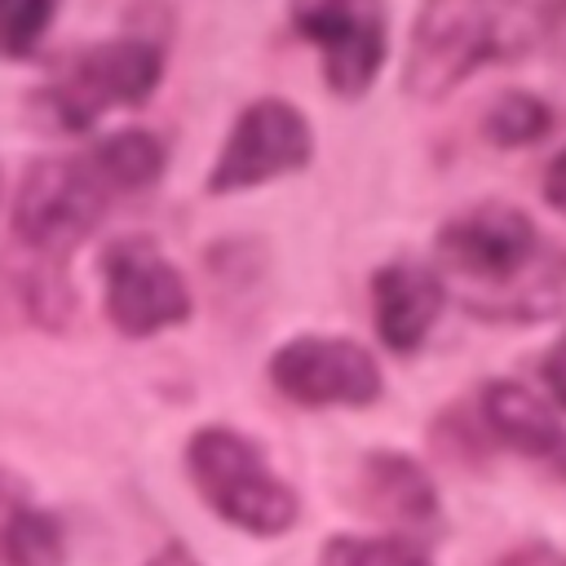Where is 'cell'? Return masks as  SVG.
<instances>
[{
	"mask_svg": "<svg viewBox=\"0 0 566 566\" xmlns=\"http://www.w3.org/2000/svg\"><path fill=\"white\" fill-rule=\"evenodd\" d=\"M97 168L106 172V181L115 186V195H137L146 186L159 181L164 172V146L155 133H142V128H124V133H111L102 142L88 146Z\"/></svg>",
	"mask_w": 566,
	"mask_h": 566,
	"instance_id": "5bb4252c",
	"label": "cell"
},
{
	"mask_svg": "<svg viewBox=\"0 0 566 566\" xmlns=\"http://www.w3.org/2000/svg\"><path fill=\"white\" fill-rule=\"evenodd\" d=\"M371 310L380 340L398 354H411L442 310V279L420 261H394L371 279Z\"/></svg>",
	"mask_w": 566,
	"mask_h": 566,
	"instance_id": "30bf717a",
	"label": "cell"
},
{
	"mask_svg": "<svg viewBox=\"0 0 566 566\" xmlns=\"http://www.w3.org/2000/svg\"><path fill=\"white\" fill-rule=\"evenodd\" d=\"M486 128H491V137H495L500 146H522V142H535V137L548 128V111H544L535 97L513 93V97L495 102Z\"/></svg>",
	"mask_w": 566,
	"mask_h": 566,
	"instance_id": "e0dca14e",
	"label": "cell"
},
{
	"mask_svg": "<svg viewBox=\"0 0 566 566\" xmlns=\"http://www.w3.org/2000/svg\"><path fill=\"white\" fill-rule=\"evenodd\" d=\"M371 509L389 522H429L433 517V486L407 455H371L367 464Z\"/></svg>",
	"mask_w": 566,
	"mask_h": 566,
	"instance_id": "4fadbf2b",
	"label": "cell"
},
{
	"mask_svg": "<svg viewBox=\"0 0 566 566\" xmlns=\"http://www.w3.org/2000/svg\"><path fill=\"white\" fill-rule=\"evenodd\" d=\"M270 380L301 407H367L380 394L376 358L340 336H296L274 349Z\"/></svg>",
	"mask_w": 566,
	"mask_h": 566,
	"instance_id": "ba28073f",
	"label": "cell"
},
{
	"mask_svg": "<svg viewBox=\"0 0 566 566\" xmlns=\"http://www.w3.org/2000/svg\"><path fill=\"white\" fill-rule=\"evenodd\" d=\"M106 318L124 336H155L190 318V287L177 265L146 239H119L102 256Z\"/></svg>",
	"mask_w": 566,
	"mask_h": 566,
	"instance_id": "52a82bcc",
	"label": "cell"
},
{
	"mask_svg": "<svg viewBox=\"0 0 566 566\" xmlns=\"http://www.w3.org/2000/svg\"><path fill=\"white\" fill-rule=\"evenodd\" d=\"M544 380H548V389H553V398L566 407V336L548 349V358H544Z\"/></svg>",
	"mask_w": 566,
	"mask_h": 566,
	"instance_id": "ac0fdd59",
	"label": "cell"
},
{
	"mask_svg": "<svg viewBox=\"0 0 566 566\" xmlns=\"http://www.w3.org/2000/svg\"><path fill=\"white\" fill-rule=\"evenodd\" d=\"M327 566H429V562L402 535H371V539H336L327 548Z\"/></svg>",
	"mask_w": 566,
	"mask_h": 566,
	"instance_id": "2e32d148",
	"label": "cell"
},
{
	"mask_svg": "<svg viewBox=\"0 0 566 566\" xmlns=\"http://www.w3.org/2000/svg\"><path fill=\"white\" fill-rule=\"evenodd\" d=\"M486 57H491V40H486L482 0H429L420 9L407 53V93L442 97Z\"/></svg>",
	"mask_w": 566,
	"mask_h": 566,
	"instance_id": "9c48e42d",
	"label": "cell"
},
{
	"mask_svg": "<svg viewBox=\"0 0 566 566\" xmlns=\"http://www.w3.org/2000/svg\"><path fill=\"white\" fill-rule=\"evenodd\" d=\"M66 535L22 478L0 469V566H62Z\"/></svg>",
	"mask_w": 566,
	"mask_h": 566,
	"instance_id": "8fae6325",
	"label": "cell"
},
{
	"mask_svg": "<svg viewBox=\"0 0 566 566\" xmlns=\"http://www.w3.org/2000/svg\"><path fill=\"white\" fill-rule=\"evenodd\" d=\"M310 155H314V137L305 115L283 97H261L239 111L217 164L208 168V190L234 195V190L265 186L274 177L305 168Z\"/></svg>",
	"mask_w": 566,
	"mask_h": 566,
	"instance_id": "5b68a950",
	"label": "cell"
},
{
	"mask_svg": "<svg viewBox=\"0 0 566 566\" xmlns=\"http://www.w3.org/2000/svg\"><path fill=\"white\" fill-rule=\"evenodd\" d=\"M287 18L305 44L323 53L332 93L358 97L385 62V4L380 0H292Z\"/></svg>",
	"mask_w": 566,
	"mask_h": 566,
	"instance_id": "8992f818",
	"label": "cell"
},
{
	"mask_svg": "<svg viewBox=\"0 0 566 566\" xmlns=\"http://www.w3.org/2000/svg\"><path fill=\"white\" fill-rule=\"evenodd\" d=\"M442 274L464 287V305L482 314L531 318L548 305L553 261L526 212L486 203L442 226L438 234Z\"/></svg>",
	"mask_w": 566,
	"mask_h": 566,
	"instance_id": "6da1fadb",
	"label": "cell"
},
{
	"mask_svg": "<svg viewBox=\"0 0 566 566\" xmlns=\"http://www.w3.org/2000/svg\"><path fill=\"white\" fill-rule=\"evenodd\" d=\"M164 75V57L142 35H119L80 49L35 97V115H44L57 133H84L115 106H137L155 93Z\"/></svg>",
	"mask_w": 566,
	"mask_h": 566,
	"instance_id": "277c9868",
	"label": "cell"
},
{
	"mask_svg": "<svg viewBox=\"0 0 566 566\" xmlns=\"http://www.w3.org/2000/svg\"><path fill=\"white\" fill-rule=\"evenodd\" d=\"M495 566H566L553 548H539V544H531V548H517V553H509V557H500Z\"/></svg>",
	"mask_w": 566,
	"mask_h": 566,
	"instance_id": "d6986e66",
	"label": "cell"
},
{
	"mask_svg": "<svg viewBox=\"0 0 566 566\" xmlns=\"http://www.w3.org/2000/svg\"><path fill=\"white\" fill-rule=\"evenodd\" d=\"M186 469H190V482L199 486V495L208 500V509L239 531L279 535L296 522L292 486L283 478H274V469L265 464V451L252 438H243L226 424H208L190 438Z\"/></svg>",
	"mask_w": 566,
	"mask_h": 566,
	"instance_id": "3957f363",
	"label": "cell"
},
{
	"mask_svg": "<svg viewBox=\"0 0 566 566\" xmlns=\"http://www.w3.org/2000/svg\"><path fill=\"white\" fill-rule=\"evenodd\" d=\"M482 411H486V420H491V429L509 442V447H517V451H526V455H535V460H553V464H566V429L548 416V407L535 398V394H526L522 385H486V394H482Z\"/></svg>",
	"mask_w": 566,
	"mask_h": 566,
	"instance_id": "7c38bea8",
	"label": "cell"
},
{
	"mask_svg": "<svg viewBox=\"0 0 566 566\" xmlns=\"http://www.w3.org/2000/svg\"><path fill=\"white\" fill-rule=\"evenodd\" d=\"M115 199L119 195L97 168L88 146L75 155H44L27 164L18 181L13 234L40 256H66L97 230V221Z\"/></svg>",
	"mask_w": 566,
	"mask_h": 566,
	"instance_id": "7a4b0ae2",
	"label": "cell"
},
{
	"mask_svg": "<svg viewBox=\"0 0 566 566\" xmlns=\"http://www.w3.org/2000/svg\"><path fill=\"white\" fill-rule=\"evenodd\" d=\"M544 199L566 212V150L553 159V168H548V177H544Z\"/></svg>",
	"mask_w": 566,
	"mask_h": 566,
	"instance_id": "ffe728a7",
	"label": "cell"
},
{
	"mask_svg": "<svg viewBox=\"0 0 566 566\" xmlns=\"http://www.w3.org/2000/svg\"><path fill=\"white\" fill-rule=\"evenodd\" d=\"M57 0H0V57H27L44 40Z\"/></svg>",
	"mask_w": 566,
	"mask_h": 566,
	"instance_id": "9a60e30c",
	"label": "cell"
}]
</instances>
